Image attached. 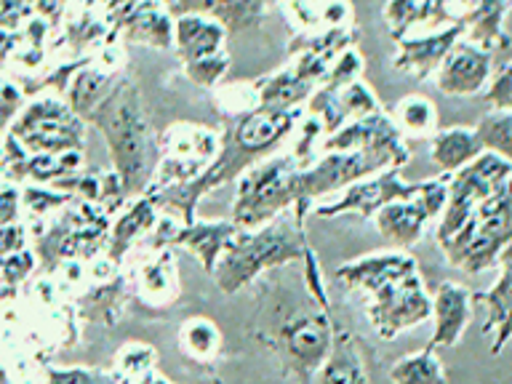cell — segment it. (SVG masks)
Returning <instances> with one entry per match:
<instances>
[{"mask_svg": "<svg viewBox=\"0 0 512 384\" xmlns=\"http://www.w3.org/2000/svg\"><path fill=\"white\" fill-rule=\"evenodd\" d=\"M304 110H272L259 107L251 115L232 120L230 128L222 131V147L211 166L192 182L179 187L152 192L147 198L158 206L160 214L174 216L176 222L192 224L198 219L200 200L208 192L219 190L224 184L238 182L240 176L259 166L262 160L278 155L283 144L294 136L296 123L302 120Z\"/></svg>", "mask_w": 512, "mask_h": 384, "instance_id": "1", "label": "cell"}, {"mask_svg": "<svg viewBox=\"0 0 512 384\" xmlns=\"http://www.w3.org/2000/svg\"><path fill=\"white\" fill-rule=\"evenodd\" d=\"M299 267L302 296L270 304L267 310L259 312L262 326L256 328L254 336L267 350H272L283 374L294 376L296 384H312V376L318 374V368L331 352L336 323L315 248L307 246Z\"/></svg>", "mask_w": 512, "mask_h": 384, "instance_id": "2", "label": "cell"}, {"mask_svg": "<svg viewBox=\"0 0 512 384\" xmlns=\"http://www.w3.org/2000/svg\"><path fill=\"white\" fill-rule=\"evenodd\" d=\"M86 126L99 128L110 150L112 171L118 174L128 200L142 198L158 168V134L144 112L142 91L128 75H120Z\"/></svg>", "mask_w": 512, "mask_h": 384, "instance_id": "3", "label": "cell"}, {"mask_svg": "<svg viewBox=\"0 0 512 384\" xmlns=\"http://www.w3.org/2000/svg\"><path fill=\"white\" fill-rule=\"evenodd\" d=\"M307 211L310 206H296L259 230H240L211 272L216 288L224 296H235L264 272L302 264L304 251L310 246L304 235Z\"/></svg>", "mask_w": 512, "mask_h": 384, "instance_id": "4", "label": "cell"}, {"mask_svg": "<svg viewBox=\"0 0 512 384\" xmlns=\"http://www.w3.org/2000/svg\"><path fill=\"white\" fill-rule=\"evenodd\" d=\"M110 224L112 216L107 211L88 203H72L43 222L27 224L40 275H54L64 264L91 262L102 256Z\"/></svg>", "mask_w": 512, "mask_h": 384, "instance_id": "5", "label": "cell"}, {"mask_svg": "<svg viewBox=\"0 0 512 384\" xmlns=\"http://www.w3.org/2000/svg\"><path fill=\"white\" fill-rule=\"evenodd\" d=\"M299 176L302 166L288 150L262 160L235 182L230 222L238 230H259L280 214L294 211L296 206H307L302 200Z\"/></svg>", "mask_w": 512, "mask_h": 384, "instance_id": "6", "label": "cell"}, {"mask_svg": "<svg viewBox=\"0 0 512 384\" xmlns=\"http://www.w3.org/2000/svg\"><path fill=\"white\" fill-rule=\"evenodd\" d=\"M512 240V179L491 198L483 200L464 227L440 248L446 262L467 275L496 267L499 254Z\"/></svg>", "mask_w": 512, "mask_h": 384, "instance_id": "7", "label": "cell"}, {"mask_svg": "<svg viewBox=\"0 0 512 384\" xmlns=\"http://www.w3.org/2000/svg\"><path fill=\"white\" fill-rule=\"evenodd\" d=\"M8 136L22 144L27 155H64L86 152V123L59 96H32L8 128Z\"/></svg>", "mask_w": 512, "mask_h": 384, "instance_id": "8", "label": "cell"}, {"mask_svg": "<svg viewBox=\"0 0 512 384\" xmlns=\"http://www.w3.org/2000/svg\"><path fill=\"white\" fill-rule=\"evenodd\" d=\"M219 147H222V131H214L203 123H190V120L171 123L158 136L160 160L144 195L192 182L214 163Z\"/></svg>", "mask_w": 512, "mask_h": 384, "instance_id": "9", "label": "cell"}, {"mask_svg": "<svg viewBox=\"0 0 512 384\" xmlns=\"http://www.w3.org/2000/svg\"><path fill=\"white\" fill-rule=\"evenodd\" d=\"M512 179V163L483 152L478 160H472L470 166L456 171L448 182V203L443 208V216L438 219L435 240L443 248L456 232L462 230L464 222L470 219L475 208L488 200L494 192H499L504 184Z\"/></svg>", "mask_w": 512, "mask_h": 384, "instance_id": "10", "label": "cell"}, {"mask_svg": "<svg viewBox=\"0 0 512 384\" xmlns=\"http://www.w3.org/2000/svg\"><path fill=\"white\" fill-rule=\"evenodd\" d=\"M448 182H451L448 174L424 179V182H419V190H416L414 198L390 203L374 216L376 230L384 238L387 248L408 251L422 240L424 227L432 219L443 216V208L448 203Z\"/></svg>", "mask_w": 512, "mask_h": 384, "instance_id": "11", "label": "cell"}, {"mask_svg": "<svg viewBox=\"0 0 512 384\" xmlns=\"http://www.w3.org/2000/svg\"><path fill=\"white\" fill-rule=\"evenodd\" d=\"M131 296L134 291H131L126 264L112 262L102 254L86 264V286L70 302L80 323L115 328L126 315Z\"/></svg>", "mask_w": 512, "mask_h": 384, "instance_id": "12", "label": "cell"}, {"mask_svg": "<svg viewBox=\"0 0 512 384\" xmlns=\"http://www.w3.org/2000/svg\"><path fill=\"white\" fill-rule=\"evenodd\" d=\"M366 315L379 339L390 342L400 331L416 328L432 315V294L424 286L422 272H411L368 296Z\"/></svg>", "mask_w": 512, "mask_h": 384, "instance_id": "13", "label": "cell"}, {"mask_svg": "<svg viewBox=\"0 0 512 384\" xmlns=\"http://www.w3.org/2000/svg\"><path fill=\"white\" fill-rule=\"evenodd\" d=\"M238 227L230 219H195L192 224L176 222L174 216L160 214L155 230L147 235L144 248H187L198 259L200 267L211 275L219 264L222 254L230 248V243L238 235Z\"/></svg>", "mask_w": 512, "mask_h": 384, "instance_id": "14", "label": "cell"}, {"mask_svg": "<svg viewBox=\"0 0 512 384\" xmlns=\"http://www.w3.org/2000/svg\"><path fill=\"white\" fill-rule=\"evenodd\" d=\"M323 152H363L368 158L382 160L384 168H403L411 160L406 139L400 136L392 118L387 112H376L366 118L352 120L336 134L326 136V142L320 147Z\"/></svg>", "mask_w": 512, "mask_h": 384, "instance_id": "15", "label": "cell"}, {"mask_svg": "<svg viewBox=\"0 0 512 384\" xmlns=\"http://www.w3.org/2000/svg\"><path fill=\"white\" fill-rule=\"evenodd\" d=\"M416 190H419V182H406L400 168H387L382 174H374L350 184L347 190L339 192L336 200L315 203L312 214L320 216V219H334V216L342 214H358L363 219H374L384 206L414 198Z\"/></svg>", "mask_w": 512, "mask_h": 384, "instance_id": "16", "label": "cell"}, {"mask_svg": "<svg viewBox=\"0 0 512 384\" xmlns=\"http://www.w3.org/2000/svg\"><path fill=\"white\" fill-rule=\"evenodd\" d=\"M112 38L120 46H150L155 51H174V16L166 3H107Z\"/></svg>", "mask_w": 512, "mask_h": 384, "instance_id": "17", "label": "cell"}, {"mask_svg": "<svg viewBox=\"0 0 512 384\" xmlns=\"http://www.w3.org/2000/svg\"><path fill=\"white\" fill-rule=\"evenodd\" d=\"M126 272L136 299L150 307H168L182 294L174 248H144L142 254L126 262Z\"/></svg>", "mask_w": 512, "mask_h": 384, "instance_id": "18", "label": "cell"}, {"mask_svg": "<svg viewBox=\"0 0 512 384\" xmlns=\"http://www.w3.org/2000/svg\"><path fill=\"white\" fill-rule=\"evenodd\" d=\"M470 3H435V0H395L382 8L384 24L395 43L419 35L448 30L462 22Z\"/></svg>", "mask_w": 512, "mask_h": 384, "instance_id": "19", "label": "cell"}, {"mask_svg": "<svg viewBox=\"0 0 512 384\" xmlns=\"http://www.w3.org/2000/svg\"><path fill=\"white\" fill-rule=\"evenodd\" d=\"M411 272H419L416 256H411L408 251L382 248V251H371V254L358 256L352 262L339 264L334 278L339 280V286L371 296L382 286H387L392 280L406 278Z\"/></svg>", "mask_w": 512, "mask_h": 384, "instance_id": "20", "label": "cell"}, {"mask_svg": "<svg viewBox=\"0 0 512 384\" xmlns=\"http://www.w3.org/2000/svg\"><path fill=\"white\" fill-rule=\"evenodd\" d=\"M307 115H315V118L323 123L326 134H336L339 128H344L352 120L366 118V115H376L382 112V102L366 80H355L352 86L342 88V91H326V88H318L315 94L310 96V102L304 107Z\"/></svg>", "mask_w": 512, "mask_h": 384, "instance_id": "21", "label": "cell"}, {"mask_svg": "<svg viewBox=\"0 0 512 384\" xmlns=\"http://www.w3.org/2000/svg\"><path fill=\"white\" fill-rule=\"evenodd\" d=\"M491 72L494 56L459 40L432 75V83L446 96H478L486 91Z\"/></svg>", "mask_w": 512, "mask_h": 384, "instance_id": "22", "label": "cell"}, {"mask_svg": "<svg viewBox=\"0 0 512 384\" xmlns=\"http://www.w3.org/2000/svg\"><path fill=\"white\" fill-rule=\"evenodd\" d=\"M472 312H475V291H470L456 280H443L435 294H432V328L427 350L438 352L446 347H456L462 342L464 331L470 326Z\"/></svg>", "mask_w": 512, "mask_h": 384, "instance_id": "23", "label": "cell"}, {"mask_svg": "<svg viewBox=\"0 0 512 384\" xmlns=\"http://www.w3.org/2000/svg\"><path fill=\"white\" fill-rule=\"evenodd\" d=\"M462 40V27L454 24L448 30L432 32V35H419V38H406L395 43V56H392V67L408 78L427 80L432 78L448 51Z\"/></svg>", "mask_w": 512, "mask_h": 384, "instance_id": "24", "label": "cell"}, {"mask_svg": "<svg viewBox=\"0 0 512 384\" xmlns=\"http://www.w3.org/2000/svg\"><path fill=\"white\" fill-rule=\"evenodd\" d=\"M158 219H160L158 206H155L147 195L128 200V206L123 208L118 216H112L104 256L112 259V262L126 264L131 251H134L139 243H144L147 235L155 230Z\"/></svg>", "mask_w": 512, "mask_h": 384, "instance_id": "25", "label": "cell"}, {"mask_svg": "<svg viewBox=\"0 0 512 384\" xmlns=\"http://www.w3.org/2000/svg\"><path fill=\"white\" fill-rule=\"evenodd\" d=\"M512 11V3H499V0H483V3H470L467 14L462 16V43L486 51L494 56L496 51H507L512 43L510 32L504 27V16Z\"/></svg>", "mask_w": 512, "mask_h": 384, "instance_id": "26", "label": "cell"}, {"mask_svg": "<svg viewBox=\"0 0 512 384\" xmlns=\"http://www.w3.org/2000/svg\"><path fill=\"white\" fill-rule=\"evenodd\" d=\"M475 307L486 312L483 334L491 355H502L512 342V267H502V275L486 291L475 294Z\"/></svg>", "mask_w": 512, "mask_h": 384, "instance_id": "27", "label": "cell"}, {"mask_svg": "<svg viewBox=\"0 0 512 384\" xmlns=\"http://www.w3.org/2000/svg\"><path fill=\"white\" fill-rule=\"evenodd\" d=\"M227 48V30L206 14L174 16V54L182 64Z\"/></svg>", "mask_w": 512, "mask_h": 384, "instance_id": "28", "label": "cell"}, {"mask_svg": "<svg viewBox=\"0 0 512 384\" xmlns=\"http://www.w3.org/2000/svg\"><path fill=\"white\" fill-rule=\"evenodd\" d=\"M168 14L182 16V14H206L214 22H219L230 32H243L251 27H259L270 6L262 0H203V3H166Z\"/></svg>", "mask_w": 512, "mask_h": 384, "instance_id": "29", "label": "cell"}, {"mask_svg": "<svg viewBox=\"0 0 512 384\" xmlns=\"http://www.w3.org/2000/svg\"><path fill=\"white\" fill-rule=\"evenodd\" d=\"M278 11L286 16L294 35H320L355 27L352 3H280Z\"/></svg>", "mask_w": 512, "mask_h": 384, "instance_id": "30", "label": "cell"}, {"mask_svg": "<svg viewBox=\"0 0 512 384\" xmlns=\"http://www.w3.org/2000/svg\"><path fill=\"white\" fill-rule=\"evenodd\" d=\"M312 384H371L366 360L360 355L358 339L350 328L336 326L331 352L318 374L312 376Z\"/></svg>", "mask_w": 512, "mask_h": 384, "instance_id": "31", "label": "cell"}, {"mask_svg": "<svg viewBox=\"0 0 512 384\" xmlns=\"http://www.w3.org/2000/svg\"><path fill=\"white\" fill-rule=\"evenodd\" d=\"M483 155L480 142L470 126L438 128V134L430 139V163L440 174L454 176Z\"/></svg>", "mask_w": 512, "mask_h": 384, "instance_id": "32", "label": "cell"}, {"mask_svg": "<svg viewBox=\"0 0 512 384\" xmlns=\"http://www.w3.org/2000/svg\"><path fill=\"white\" fill-rule=\"evenodd\" d=\"M256 96H259V107H272V110H304L310 96L318 88L302 80L291 67H280V70L262 75L254 80Z\"/></svg>", "mask_w": 512, "mask_h": 384, "instance_id": "33", "label": "cell"}, {"mask_svg": "<svg viewBox=\"0 0 512 384\" xmlns=\"http://www.w3.org/2000/svg\"><path fill=\"white\" fill-rule=\"evenodd\" d=\"M126 75V72H123ZM120 75H112V72L96 67L94 62H88L86 67H80L75 75H72L70 86H67V94H64V102L75 115H78L83 123H88V118L94 115L96 107L107 99V94L112 91V86L118 83Z\"/></svg>", "mask_w": 512, "mask_h": 384, "instance_id": "34", "label": "cell"}, {"mask_svg": "<svg viewBox=\"0 0 512 384\" xmlns=\"http://www.w3.org/2000/svg\"><path fill=\"white\" fill-rule=\"evenodd\" d=\"M403 139H432L440 128L438 107L430 96L406 94L387 112Z\"/></svg>", "mask_w": 512, "mask_h": 384, "instance_id": "35", "label": "cell"}, {"mask_svg": "<svg viewBox=\"0 0 512 384\" xmlns=\"http://www.w3.org/2000/svg\"><path fill=\"white\" fill-rule=\"evenodd\" d=\"M179 350L184 352V358L198 366H214L222 352V331L206 315L187 318L179 328Z\"/></svg>", "mask_w": 512, "mask_h": 384, "instance_id": "36", "label": "cell"}, {"mask_svg": "<svg viewBox=\"0 0 512 384\" xmlns=\"http://www.w3.org/2000/svg\"><path fill=\"white\" fill-rule=\"evenodd\" d=\"M158 371V350L142 339H131L115 352L110 374L118 384H139L144 376Z\"/></svg>", "mask_w": 512, "mask_h": 384, "instance_id": "37", "label": "cell"}, {"mask_svg": "<svg viewBox=\"0 0 512 384\" xmlns=\"http://www.w3.org/2000/svg\"><path fill=\"white\" fill-rule=\"evenodd\" d=\"M392 384H448V374L443 368V360L438 352L419 350L403 358L392 366Z\"/></svg>", "mask_w": 512, "mask_h": 384, "instance_id": "38", "label": "cell"}, {"mask_svg": "<svg viewBox=\"0 0 512 384\" xmlns=\"http://www.w3.org/2000/svg\"><path fill=\"white\" fill-rule=\"evenodd\" d=\"M472 131L478 136L480 150L512 163V112L488 110L480 115Z\"/></svg>", "mask_w": 512, "mask_h": 384, "instance_id": "39", "label": "cell"}, {"mask_svg": "<svg viewBox=\"0 0 512 384\" xmlns=\"http://www.w3.org/2000/svg\"><path fill=\"white\" fill-rule=\"evenodd\" d=\"M214 102L216 110L230 120H238L243 115H251L254 110H259V96H256L254 80H235V83L224 80L222 86L214 91Z\"/></svg>", "mask_w": 512, "mask_h": 384, "instance_id": "40", "label": "cell"}, {"mask_svg": "<svg viewBox=\"0 0 512 384\" xmlns=\"http://www.w3.org/2000/svg\"><path fill=\"white\" fill-rule=\"evenodd\" d=\"M19 190H22V214L30 216V222H43L48 216H54L56 211H62V208L72 206V203H78L72 195L54 190V187L22 184Z\"/></svg>", "mask_w": 512, "mask_h": 384, "instance_id": "41", "label": "cell"}, {"mask_svg": "<svg viewBox=\"0 0 512 384\" xmlns=\"http://www.w3.org/2000/svg\"><path fill=\"white\" fill-rule=\"evenodd\" d=\"M230 62V51L224 48V51L214 56H203V59L182 64V72L195 86L206 88V91H216L224 83V78H227V72H230Z\"/></svg>", "mask_w": 512, "mask_h": 384, "instance_id": "42", "label": "cell"}, {"mask_svg": "<svg viewBox=\"0 0 512 384\" xmlns=\"http://www.w3.org/2000/svg\"><path fill=\"white\" fill-rule=\"evenodd\" d=\"M363 72H366V56L360 54L358 46H350L331 64V70H328L326 80L320 83V88H326V91H342V88L352 86L355 80H363Z\"/></svg>", "mask_w": 512, "mask_h": 384, "instance_id": "43", "label": "cell"}, {"mask_svg": "<svg viewBox=\"0 0 512 384\" xmlns=\"http://www.w3.org/2000/svg\"><path fill=\"white\" fill-rule=\"evenodd\" d=\"M46 384H118L107 368L96 366H43Z\"/></svg>", "mask_w": 512, "mask_h": 384, "instance_id": "44", "label": "cell"}, {"mask_svg": "<svg viewBox=\"0 0 512 384\" xmlns=\"http://www.w3.org/2000/svg\"><path fill=\"white\" fill-rule=\"evenodd\" d=\"M480 96H483V104L491 107V110L512 112V59L510 62L496 64L486 91Z\"/></svg>", "mask_w": 512, "mask_h": 384, "instance_id": "45", "label": "cell"}, {"mask_svg": "<svg viewBox=\"0 0 512 384\" xmlns=\"http://www.w3.org/2000/svg\"><path fill=\"white\" fill-rule=\"evenodd\" d=\"M24 104H27V96L19 88V83L0 75V136L8 134V128L14 126V120L19 118Z\"/></svg>", "mask_w": 512, "mask_h": 384, "instance_id": "46", "label": "cell"}, {"mask_svg": "<svg viewBox=\"0 0 512 384\" xmlns=\"http://www.w3.org/2000/svg\"><path fill=\"white\" fill-rule=\"evenodd\" d=\"M27 248H30V227H27V222L0 227V256L19 254V251H27Z\"/></svg>", "mask_w": 512, "mask_h": 384, "instance_id": "47", "label": "cell"}, {"mask_svg": "<svg viewBox=\"0 0 512 384\" xmlns=\"http://www.w3.org/2000/svg\"><path fill=\"white\" fill-rule=\"evenodd\" d=\"M22 222V190L16 184L0 187V227Z\"/></svg>", "mask_w": 512, "mask_h": 384, "instance_id": "48", "label": "cell"}, {"mask_svg": "<svg viewBox=\"0 0 512 384\" xmlns=\"http://www.w3.org/2000/svg\"><path fill=\"white\" fill-rule=\"evenodd\" d=\"M16 296H19V291H16V288L8 286L6 280L0 278V310H3V307H6L8 302H14Z\"/></svg>", "mask_w": 512, "mask_h": 384, "instance_id": "49", "label": "cell"}, {"mask_svg": "<svg viewBox=\"0 0 512 384\" xmlns=\"http://www.w3.org/2000/svg\"><path fill=\"white\" fill-rule=\"evenodd\" d=\"M139 384H176V382H171V379H166V376L160 374V371H152L150 376H144L142 382Z\"/></svg>", "mask_w": 512, "mask_h": 384, "instance_id": "50", "label": "cell"}, {"mask_svg": "<svg viewBox=\"0 0 512 384\" xmlns=\"http://www.w3.org/2000/svg\"><path fill=\"white\" fill-rule=\"evenodd\" d=\"M496 267H512V240L504 246V251L499 254V262H496Z\"/></svg>", "mask_w": 512, "mask_h": 384, "instance_id": "51", "label": "cell"}, {"mask_svg": "<svg viewBox=\"0 0 512 384\" xmlns=\"http://www.w3.org/2000/svg\"><path fill=\"white\" fill-rule=\"evenodd\" d=\"M0 384H11V374L6 366H0Z\"/></svg>", "mask_w": 512, "mask_h": 384, "instance_id": "52", "label": "cell"}, {"mask_svg": "<svg viewBox=\"0 0 512 384\" xmlns=\"http://www.w3.org/2000/svg\"><path fill=\"white\" fill-rule=\"evenodd\" d=\"M214 384H222V379H219V376H214Z\"/></svg>", "mask_w": 512, "mask_h": 384, "instance_id": "53", "label": "cell"}, {"mask_svg": "<svg viewBox=\"0 0 512 384\" xmlns=\"http://www.w3.org/2000/svg\"><path fill=\"white\" fill-rule=\"evenodd\" d=\"M3 184H6V182H3V174H0V187H3Z\"/></svg>", "mask_w": 512, "mask_h": 384, "instance_id": "54", "label": "cell"}]
</instances>
